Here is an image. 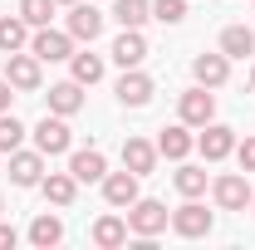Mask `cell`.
I'll return each instance as SVG.
<instances>
[{
  "instance_id": "cell-1",
  "label": "cell",
  "mask_w": 255,
  "mask_h": 250,
  "mask_svg": "<svg viewBox=\"0 0 255 250\" xmlns=\"http://www.w3.org/2000/svg\"><path fill=\"white\" fill-rule=\"evenodd\" d=\"M167 226H172V211L162 206L157 196H137V201L128 206V231L142 236V241H157Z\"/></svg>"
},
{
  "instance_id": "cell-2",
  "label": "cell",
  "mask_w": 255,
  "mask_h": 250,
  "mask_svg": "<svg viewBox=\"0 0 255 250\" xmlns=\"http://www.w3.org/2000/svg\"><path fill=\"white\" fill-rule=\"evenodd\" d=\"M30 54H34L39 64H64L69 54H74V34L39 25V30H30Z\"/></svg>"
},
{
  "instance_id": "cell-3",
  "label": "cell",
  "mask_w": 255,
  "mask_h": 250,
  "mask_svg": "<svg viewBox=\"0 0 255 250\" xmlns=\"http://www.w3.org/2000/svg\"><path fill=\"white\" fill-rule=\"evenodd\" d=\"M211 196H216L221 211H246V206L255 201L251 172H226V177H216V182H211Z\"/></svg>"
},
{
  "instance_id": "cell-4",
  "label": "cell",
  "mask_w": 255,
  "mask_h": 250,
  "mask_svg": "<svg viewBox=\"0 0 255 250\" xmlns=\"http://www.w3.org/2000/svg\"><path fill=\"white\" fill-rule=\"evenodd\" d=\"M5 79H10V89H15V94H39L44 69H39V59H34V54L15 49V54H5Z\"/></svg>"
},
{
  "instance_id": "cell-5",
  "label": "cell",
  "mask_w": 255,
  "mask_h": 250,
  "mask_svg": "<svg viewBox=\"0 0 255 250\" xmlns=\"http://www.w3.org/2000/svg\"><path fill=\"white\" fill-rule=\"evenodd\" d=\"M211 226H216V216H211L196 196H187V206L172 211V231H177L182 241H201V236H211Z\"/></svg>"
},
{
  "instance_id": "cell-6",
  "label": "cell",
  "mask_w": 255,
  "mask_h": 250,
  "mask_svg": "<svg viewBox=\"0 0 255 250\" xmlns=\"http://www.w3.org/2000/svg\"><path fill=\"white\" fill-rule=\"evenodd\" d=\"M34 147H39L44 157H59V152L74 147V132H69V123H64L59 113H49V118L34 123Z\"/></svg>"
},
{
  "instance_id": "cell-7",
  "label": "cell",
  "mask_w": 255,
  "mask_h": 250,
  "mask_svg": "<svg viewBox=\"0 0 255 250\" xmlns=\"http://www.w3.org/2000/svg\"><path fill=\"white\" fill-rule=\"evenodd\" d=\"M177 113H182V123H187V127H206L211 118H216V94L196 84V89H187V94L177 98Z\"/></svg>"
},
{
  "instance_id": "cell-8",
  "label": "cell",
  "mask_w": 255,
  "mask_h": 250,
  "mask_svg": "<svg viewBox=\"0 0 255 250\" xmlns=\"http://www.w3.org/2000/svg\"><path fill=\"white\" fill-rule=\"evenodd\" d=\"M113 94H118L123 108H147L152 94H157V84H152V79L142 74V64H137V69H123V79H118V89H113Z\"/></svg>"
},
{
  "instance_id": "cell-9",
  "label": "cell",
  "mask_w": 255,
  "mask_h": 250,
  "mask_svg": "<svg viewBox=\"0 0 255 250\" xmlns=\"http://www.w3.org/2000/svg\"><path fill=\"white\" fill-rule=\"evenodd\" d=\"M196 152L206 157V162H226V157L236 152V127H226V123H211L201 127V137H196Z\"/></svg>"
},
{
  "instance_id": "cell-10",
  "label": "cell",
  "mask_w": 255,
  "mask_h": 250,
  "mask_svg": "<svg viewBox=\"0 0 255 250\" xmlns=\"http://www.w3.org/2000/svg\"><path fill=\"white\" fill-rule=\"evenodd\" d=\"M64 30L74 34V44H94L98 34H103V10H94V5H69V25Z\"/></svg>"
},
{
  "instance_id": "cell-11",
  "label": "cell",
  "mask_w": 255,
  "mask_h": 250,
  "mask_svg": "<svg viewBox=\"0 0 255 250\" xmlns=\"http://www.w3.org/2000/svg\"><path fill=\"white\" fill-rule=\"evenodd\" d=\"M10 182H15V187H39V182H44V152H39V147H34V152L15 147V152H10Z\"/></svg>"
},
{
  "instance_id": "cell-12",
  "label": "cell",
  "mask_w": 255,
  "mask_h": 250,
  "mask_svg": "<svg viewBox=\"0 0 255 250\" xmlns=\"http://www.w3.org/2000/svg\"><path fill=\"white\" fill-rule=\"evenodd\" d=\"M103 201L108 206H118V211H128L132 201H137V172H103Z\"/></svg>"
},
{
  "instance_id": "cell-13",
  "label": "cell",
  "mask_w": 255,
  "mask_h": 250,
  "mask_svg": "<svg viewBox=\"0 0 255 250\" xmlns=\"http://www.w3.org/2000/svg\"><path fill=\"white\" fill-rule=\"evenodd\" d=\"M191 74H196L201 89H221L226 79H231V59H226L221 49H216V54H196V59H191Z\"/></svg>"
},
{
  "instance_id": "cell-14",
  "label": "cell",
  "mask_w": 255,
  "mask_h": 250,
  "mask_svg": "<svg viewBox=\"0 0 255 250\" xmlns=\"http://www.w3.org/2000/svg\"><path fill=\"white\" fill-rule=\"evenodd\" d=\"M157 142H147V137H123V167L128 172H137V177H147L152 167H157Z\"/></svg>"
},
{
  "instance_id": "cell-15",
  "label": "cell",
  "mask_w": 255,
  "mask_h": 250,
  "mask_svg": "<svg viewBox=\"0 0 255 250\" xmlns=\"http://www.w3.org/2000/svg\"><path fill=\"white\" fill-rule=\"evenodd\" d=\"M108 54H113L118 69H137V64L147 59V39H142V30H123L118 39H113V49H108Z\"/></svg>"
},
{
  "instance_id": "cell-16",
  "label": "cell",
  "mask_w": 255,
  "mask_h": 250,
  "mask_svg": "<svg viewBox=\"0 0 255 250\" xmlns=\"http://www.w3.org/2000/svg\"><path fill=\"white\" fill-rule=\"evenodd\" d=\"M191 147H196V137L187 132V123H172V127H162V132H157V152L167 157V162H187Z\"/></svg>"
},
{
  "instance_id": "cell-17",
  "label": "cell",
  "mask_w": 255,
  "mask_h": 250,
  "mask_svg": "<svg viewBox=\"0 0 255 250\" xmlns=\"http://www.w3.org/2000/svg\"><path fill=\"white\" fill-rule=\"evenodd\" d=\"M69 172H74V182H103L108 157L98 147H79V152H69Z\"/></svg>"
},
{
  "instance_id": "cell-18",
  "label": "cell",
  "mask_w": 255,
  "mask_h": 250,
  "mask_svg": "<svg viewBox=\"0 0 255 250\" xmlns=\"http://www.w3.org/2000/svg\"><path fill=\"white\" fill-rule=\"evenodd\" d=\"M79 108H84V84H79V79H64V84H54V89H49V113L74 118Z\"/></svg>"
},
{
  "instance_id": "cell-19",
  "label": "cell",
  "mask_w": 255,
  "mask_h": 250,
  "mask_svg": "<svg viewBox=\"0 0 255 250\" xmlns=\"http://www.w3.org/2000/svg\"><path fill=\"white\" fill-rule=\"evenodd\" d=\"M39 191H44V201H49V206H74L79 182H74V172H44Z\"/></svg>"
},
{
  "instance_id": "cell-20",
  "label": "cell",
  "mask_w": 255,
  "mask_h": 250,
  "mask_svg": "<svg viewBox=\"0 0 255 250\" xmlns=\"http://www.w3.org/2000/svg\"><path fill=\"white\" fill-rule=\"evenodd\" d=\"M94 246H98V250L128 246V216H98V221H94Z\"/></svg>"
},
{
  "instance_id": "cell-21",
  "label": "cell",
  "mask_w": 255,
  "mask_h": 250,
  "mask_svg": "<svg viewBox=\"0 0 255 250\" xmlns=\"http://www.w3.org/2000/svg\"><path fill=\"white\" fill-rule=\"evenodd\" d=\"M69 74L84 84V89H94L98 79H103V54H89V49H74L69 54Z\"/></svg>"
},
{
  "instance_id": "cell-22",
  "label": "cell",
  "mask_w": 255,
  "mask_h": 250,
  "mask_svg": "<svg viewBox=\"0 0 255 250\" xmlns=\"http://www.w3.org/2000/svg\"><path fill=\"white\" fill-rule=\"evenodd\" d=\"M113 20L123 30H142L152 20V0H113Z\"/></svg>"
},
{
  "instance_id": "cell-23",
  "label": "cell",
  "mask_w": 255,
  "mask_h": 250,
  "mask_svg": "<svg viewBox=\"0 0 255 250\" xmlns=\"http://www.w3.org/2000/svg\"><path fill=\"white\" fill-rule=\"evenodd\" d=\"M30 44V25L25 15H0V54H15Z\"/></svg>"
},
{
  "instance_id": "cell-24",
  "label": "cell",
  "mask_w": 255,
  "mask_h": 250,
  "mask_svg": "<svg viewBox=\"0 0 255 250\" xmlns=\"http://www.w3.org/2000/svg\"><path fill=\"white\" fill-rule=\"evenodd\" d=\"M221 54H226V59H246V54H255V30H246V25H226V30H221Z\"/></svg>"
},
{
  "instance_id": "cell-25",
  "label": "cell",
  "mask_w": 255,
  "mask_h": 250,
  "mask_svg": "<svg viewBox=\"0 0 255 250\" xmlns=\"http://www.w3.org/2000/svg\"><path fill=\"white\" fill-rule=\"evenodd\" d=\"M59 241H64V221H59V216H49V211H44V216L30 221V246L49 250V246H59Z\"/></svg>"
},
{
  "instance_id": "cell-26",
  "label": "cell",
  "mask_w": 255,
  "mask_h": 250,
  "mask_svg": "<svg viewBox=\"0 0 255 250\" xmlns=\"http://www.w3.org/2000/svg\"><path fill=\"white\" fill-rule=\"evenodd\" d=\"M172 182H177V191H182V196H201V191H206V167L177 162V177H172Z\"/></svg>"
},
{
  "instance_id": "cell-27",
  "label": "cell",
  "mask_w": 255,
  "mask_h": 250,
  "mask_svg": "<svg viewBox=\"0 0 255 250\" xmlns=\"http://www.w3.org/2000/svg\"><path fill=\"white\" fill-rule=\"evenodd\" d=\"M54 10H59V0H20V15H25V25H30V30L49 25V20H54Z\"/></svg>"
},
{
  "instance_id": "cell-28",
  "label": "cell",
  "mask_w": 255,
  "mask_h": 250,
  "mask_svg": "<svg viewBox=\"0 0 255 250\" xmlns=\"http://www.w3.org/2000/svg\"><path fill=\"white\" fill-rule=\"evenodd\" d=\"M20 142H25V123H20L15 113H0V152L10 157Z\"/></svg>"
},
{
  "instance_id": "cell-29",
  "label": "cell",
  "mask_w": 255,
  "mask_h": 250,
  "mask_svg": "<svg viewBox=\"0 0 255 250\" xmlns=\"http://www.w3.org/2000/svg\"><path fill=\"white\" fill-rule=\"evenodd\" d=\"M152 20H162V25H182V20H187V0H152Z\"/></svg>"
},
{
  "instance_id": "cell-30",
  "label": "cell",
  "mask_w": 255,
  "mask_h": 250,
  "mask_svg": "<svg viewBox=\"0 0 255 250\" xmlns=\"http://www.w3.org/2000/svg\"><path fill=\"white\" fill-rule=\"evenodd\" d=\"M236 162H241V172H255V132L246 142H236Z\"/></svg>"
},
{
  "instance_id": "cell-31",
  "label": "cell",
  "mask_w": 255,
  "mask_h": 250,
  "mask_svg": "<svg viewBox=\"0 0 255 250\" xmlns=\"http://www.w3.org/2000/svg\"><path fill=\"white\" fill-rule=\"evenodd\" d=\"M15 241H20V231L10 221H0V250H15Z\"/></svg>"
},
{
  "instance_id": "cell-32",
  "label": "cell",
  "mask_w": 255,
  "mask_h": 250,
  "mask_svg": "<svg viewBox=\"0 0 255 250\" xmlns=\"http://www.w3.org/2000/svg\"><path fill=\"white\" fill-rule=\"evenodd\" d=\"M10 98H15V89H10V79H0V113H10Z\"/></svg>"
},
{
  "instance_id": "cell-33",
  "label": "cell",
  "mask_w": 255,
  "mask_h": 250,
  "mask_svg": "<svg viewBox=\"0 0 255 250\" xmlns=\"http://www.w3.org/2000/svg\"><path fill=\"white\" fill-rule=\"evenodd\" d=\"M59 5H79V0H59Z\"/></svg>"
},
{
  "instance_id": "cell-34",
  "label": "cell",
  "mask_w": 255,
  "mask_h": 250,
  "mask_svg": "<svg viewBox=\"0 0 255 250\" xmlns=\"http://www.w3.org/2000/svg\"><path fill=\"white\" fill-rule=\"evenodd\" d=\"M251 89H255V69H251Z\"/></svg>"
},
{
  "instance_id": "cell-35",
  "label": "cell",
  "mask_w": 255,
  "mask_h": 250,
  "mask_svg": "<svg viewBox=\"0 0 255 250\" xmlns=\"http://www.w3.org/2000/svg\"><path fill=\"white\" fill-rule=\"evenodd\" d=\"M0 211H5V196H0Z\"/></svg>"
},
{
  "instance_id": "cell-36",
  "label": "cell",
  "mask_w": 255,
  "mask_h": 250,
  "mask_svg": "<svg viewBox=\"0 0 255 250\" xmlns=\"http://www.w3.org/2000/svg\"><path fill=\"white\" fill-rule=\"evenodd\" d=\"M251 206H255V201H251Z\"/></svg>"
}]
</instances>
